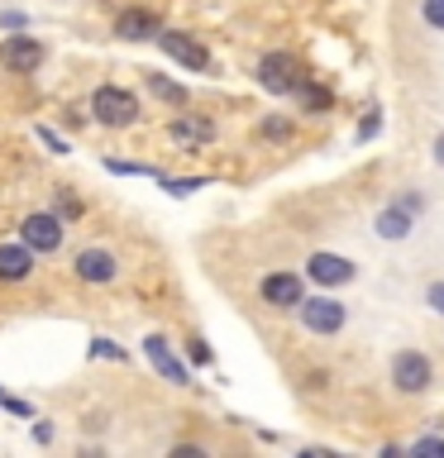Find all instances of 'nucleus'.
<instances>
[{
	"label": "nucleus",
	"instance_id": "f257e3e1",
	"mask_svg": "<svg viewBox=\"0 0 444 458\" xmlns=\"http://www.w3.org/2000/svg\"><path fill=\"white\" fill-rule=\"evenodd\" d=\"M301 81H306V67H301L292 53L272 48V53L258 57V86H263V91H272V96H296Z\"/></svg>",
	"mask_w": 444,
	"mask_h": 458
},
{
	"label": "nucleus",
	"instance_id": "f03ea898",
	"mask_svg": "<svg viewBox=\"0 0 444 458\" xmlns=\"http://www.w3.org/2000/svg\"><path fill=\"white\" fill-rule=\"evenodd\" d=\"M91 114L106 129H129L139 120V100H134V91H124V86H96Z\"/></svg>",
	"mask_w": 444,
	"mask_h": 458
},
{
	"label": "nucleus",
	"instance_id": "7ed1b4c3",
	"mask_svg": "<svg viewBox=\"0 0 444 458\" xmlns=\"http://www.w3.org/2000/svg\"><path fill=\"white\" fill-rule=\"evenodd\" d=\"M430 382H435V363H430L421 349H401L392 358V386L401 396H421Z\"/></svg>",
	"mask_w": 444,
	"mask_h": 458
},
{
	"label": "nucleus",
	"instance_id": "20e7f679",
	"mask_svg": "<svg viewBox=\"0 0 444 458\" xmlns=\"http://www.w3.org/2000/svg\"><path fill=\"white\" fill-rule=\"evenodd\" d=\"M296 320H301V329H311V335H339L344 320H349V310H344V301H335V296H315V301H301L296 306Z\"/></svg>",
	"mask_w": 444,
	"mask_h": 458
},
{
	"label": "nucleus",
	"instance_id": "39448f33",
	"mask_svg": "<svg viewBox=\"0 0 444 458\" xmlns=\"http://www.w3.org/2000/svg\"><path fill=\"white\" fill-rule=\"evenodd\" d=\"M0 67H5V72H20V77L38 72V67H43V43H38V38H29V34L0 38Z\"/></svg>",
	"mask_w": 444,
	"mask_h": 458
},
{
	"label": "nucleus",
	"instance_id": "423d86ee",
	"mask_svg": "<svg viewBox=\"0 0 444 458\" xmlns=\"http://www.w3.org/2000/svg\"><path fill=\"white\" fill-rule=\"evenodd\" d=\"M158 48H163L172 63H182V67H192V72H206L210 67L206 43L192 38V34H182V29H163V34H158Z\"/></svg>",
	"mask_w": 444,
	"mask_h": 458
},
{
	"label": "nucleus",
	"instance_id": "0eeeda50",
	"mask_svg": "<svg viewBox=\"0 0 444 458\" xmlns=\"http://www.w3.org/2000/svg\"><path fill=\"white\" fill-rule=\"evenodd\" d=\"M354 263L344 253H311L306 258V277L315 282V286H349L354 282Z\"/></svg>",
	"mask_w": 444,
	"mask_h": 458
},
{
	"label": "nucleus",
	"instance_id": "6e6552de",
	"mask_svg": "<svg viewBox=\"0 0 444 458\" xmlns=\"http://www.w3.org/2000/svg\"><path fill=\"white\" fill-rule=\"evenodd\" d=\"M20 239L29 243L34 253H53L57 243H63V215H29V220L20 225Z\"/></svg>",
	"mask_w": 444,
	"mask_h": 458
},
{
	"label": "nucleus",
	"instance_id": "1a4fd4ad",
	"mask_svg": "<svg viewBox=\"0 0 444 458\" xmlns=\"http://www.w3.org/2000/svg\"><path fill=\"white\" fill-rule=\"evenodd\" d=\"M258 292H263V301H268V306H278V310H296L301 301H306V292H301V277H296V272H268Z\"/></svg>",
	"mask_w": 444,
	"mask_h": 458
},
{
	"label": "nucleus",
	"instance_id": "9d476101",
	"mask_svg": "<svg viewBox=\"0 0 444 458\" xmlns=\"http://www.w3.org/2000/svg\"><path fill=\"white\" fill-rule=\"evenodd\" d=\"M72 267H77V277L91 282V286H106V282H115V272H120V263H115L110 249H81Z\"/></svg>",
	"mask_w": 444,
	"mask_h": 458
},
{
	"label": "nucleus",
	"instance_id": "9b49d317",
	"mask_svg": "<svg viewBox=\"0 0 444 458\" xmlns=\"http://www.w3.org/2000/svg\"><path fill=\"white\" fill-rule=\"evenodd\" d=\"M158 34H163V24H158V14L149 10H124L120 20H115V38H124V43H158Z\"/></svg>",
	"mask_w": 444,
	"mask_h": 458
},
{
	"label": "nucleus",
	"instance_id": "f8f14e48",
	"mask_svg": "<svg viewBox=\"0 0 444 458\" xmlns=\"http://www.w3.org/2000/svg\"><path fill=\"white\" fill-rule=\"evenodd\" d=\"M143 353H149V363L163 372L172 386H186V363L167 349V339H163V335H149V339H143Z\"/></svg>",
	"mask_w": 444,
	"mask_h": 458
},
{
	"label": "nucleus",
	"instance_id": "ddd939ff",
	"mask_svg": "<svg viewBox=\"0 0 444 458\" xmlns=\"http://www.w3.org/2000/svg\"><path fill=\"white\" fill-rule=\"evenodd\" d=\"M172 143H182V148H201V143L215 139V120H206V114H177V120L167 124Z\"/></svg>",
	"mask_w": 444,
	"mask_h": 458
},
{
	"label": "nucleus",
	"instance_id": "4468645a",
	"mask_svg": "<svg viewBox=\"0 0 444 458\" xmlns=\"http://www.w3.org/2000/svg\"><path fill=\"white\" fill-rule=\"evenodd\" d=\"M34 272V249L20 243H0V282H24Z\"/></svg>",
	"mask_w": 444,
	"mask_h": 458
},
{
	"label": "nucleus",
	"instance_id": "2eb2a0df",
	"mask_svg": "<svg viewBox=\"0 0 444 458\" xmlns=\"http://www.w3.org/2000/svg\"><path fill=\"white\" fill-rule=\"evenodd\" d=\"M378 234H382V239H406V234H411V210H406V206H387V210L378 215Z\"/></svg>",
	"mask_w": 444,
	"mask_h": 458
},
{
	"label": "nucleus",
	"instance_id": "dca6fc26",
	"mask_svg": "<svg viewBox=\"0 0 444 458\" xmlns=\"http://www.w3.org/2000/svg\"><path fill=\"white\" fill-rule=\"evenodd\" d=\"M296 96H301V106H306V110H329V106H335V96H329L325 86H315L311 77L301 81V91H296Z\"/></svg>",
	"mask_w": 444,
	"mask_h": 458
},
{
	"label": "nucleus",
	"instance_id": "f3484780",
	"mask_svg": "<svg viewBox=\"0 0 444 458\" xmlns=\"http://www.w3.org/2000/svg\"><path fill=\"white\" fill-rule=\"evenodd\" d=\"M149 91L158 96V100H167V106H186V91H182V86L177 81H167V77H149Z\"/></svg>",
	"mask_w": 444,
	"mask_h": 458
},
{
	"label": "nucleus",
	"instance_id": "a211bd4d",
	"mask_svg": "<svg viewBox=\"0 0 444 458\" xmlns=\"http://www.w3.org/2000/svg\"><path fill=\"white\" fill-rule=\"evenodd\" d=\"M263 139L286 143V139H292V120H263Z\"/></svg>",
	"mask_w": 444,
	"mask_h": 458
},
{
	"label": "nucleus",
	"instance_id": "6ab92c4d",
	"mask_svg": "<svg viewBox=\"0 0 444 458\" xmlns=\"http://www.w3.org/2000/svg\"><path fill=\"white\" fill-rule=\"evenodd\" d=\"M421 14H425V24H430V29H444V0H425Z\"/></svg>",
	"mask_w": 444,
	"mask_h": 458
},
{
	"label": "nucleus",
	"instance_id": "aec40b11",
	"mask_svg": "<svg viewBox=\"0 0 444 458\" xmlns=\"http://www.w3.org/2000/svg\"><path fill=\"white\" fill-rule=\"evenodd\" d=\"M425 301H430V310L444 315V282H430V286H425Z\"/></svg>",
	"mask_w": 444,
	"mask_h": 458
},
{
	"label": "nucleus",
	"instance_id": "412c9836",
	"mask_svg": "<svg viewBox=\"0 0 444 458\" xmlns=\"http://www.w3.org/2000/svg\"><path fill=\"white\" fill-rule=\"evenodd\" d=\"M91 353L96 358H124V349H115L110 339H91Z\"/></svg>",
	"mask_w": 444,
	"mask_h": 458
},
{
	"label": "nucleus",
	"instance_id": "4be33fe9",
	"mask_svg": "<svg viewBox=\"0 0 444 458\" xmlns=\"http://www.w3.org/2000/svg\"><path fill=\"white\" fill-rule=\"evenodd\" d=\"M415 454H435V458H444V439H421V444H415Z\"/></svg>",
	"mask_w": 444,
	"mask_h": 458
},
{
	"label": "nucleus",
	"instance_id": "5701e85b",
	"mask_svg": "<svg viewBox=\"0 0 444 458\" xmlns=\"http://www.w3.org/2000/svg\"><path fill=\"white\" fill-rule=\"evenodd\" d=\"M38 139H43V143H48V148H53V153H67V143H63V139H57V134H53V129H38Z\"/></svg>",
	"mask_w": 444,
	"mask_h": 458
},
{
	"label": "nucleus",
	"instance_id": "b1692460",
	"mask_svg": "<svg viewBox=\"0 0 444 458\" xmlns=\"http://www.w3.org/2000/svg\"><path fill=\"white\" fill-rule=\"evenodd\" d=\"M196 186H201L196 177H186V182H167V191H172V196H186V191H196Z\"/></svg>",
	"mask_w": 444,
	"mask_h": 458
},
{
	"label": "nucleus",
	"instance_id": "393cba45",
	"mask_svg": "<svg viewBox=\"0 0 444 458\" xmlns=\"http://www.w3.org/2000/svg\"><path fill=\"white\" fill-rule=\"evenodd\" d=\"M81 206H77V200H72L67 191H57V215H77Z\"/></svg>",
	"mask_w": 444,
	"mask_h": 458
},
{
	"label": "nucleus",
	"instance_id": "a878e982",
	"mask_svg": "<svg viewBox=\"0 0 444 458\" xmlns=\"http://www.w3.org/2000/svg\"><path fill=\"white\" fill-rule=\"evenodd\" d=\"M5 411H10V415H24V420H34V411H29V401H14V396H10V401H5Z\"/></svg>",
	"mask_w": 444,
	"mask_h": 458
},
{
	"label": "nucleus",
	"instance_id": "bb28decb",
	"mask_svg": "<svg viewBox=\"0 0 444 458\" xmlns=\"http://www.w3.org/2000/svg\"><path fill=\"white\" fill-rule=\"evenodd\" d=\"M192 363H201V368H206V363H210V349H206V344H201V339L192 344Z\"/></svg>",
	"mask_w": 444,
	"mask_h": 458
},
{
	"label": "nucleus",
	"instance_id": "cd10ccee",
	"mask_svg": "<svg viewBox=\"0 0 444 458\" xmlns=\"http://www.w3.org/2000/svg\"><path fill=\"white\" fill-rule=\"evenodd\" d=\"M372 134H378V114H368L363 129H358V139H372Z\"/></svg>",
	"mask_w": 444,
	"mask_h": 458
},
{
	"label": "nucleus",
	"instance_id": "c85d7f7f",
	"mask_svg": "<svg viewBox=\"0 0 444 458\" xmlns=\"http://www.w3.org/2000/svg\"><path fill=\"white\" fill-rule=\"evenodd\" d=\"M397 206H406V210L415 215V210H421V196H415V191H406V196H401V200H397Z\"/></svg>",
	"mask_w": 444,
	"mask_h": 458
},
{
	"label": "nucleus",
	"instance_id": "c756f323",
	"mask_svg": "<svg viewBox=\"0 0 444 458\" xmlns=\"http://www.w3.org/2000/svg\"><path fill=\"white\" fill-rule=\"evenodd\" d=\"M430 153H435V163H440V167H444V134H440V139H435V148H430Z\"/></svg>",
	"mask_w": 444,
	"mask_h": 458
},
{
	"label": "nucleus",
	"instance_id": "7c9ffc66",
	"mask_svg": "<svg viewBox=\"0 0 444 458\" xmlns=\"http://www.w3.org/2000/svg\"><path fill=\"white\" fill-rule=\"evenodd\" d=\"M0 406H5V401H0Z\"/></svg>",
	"mask_w": 444,
	"mask_h": 458
}]
</instances>
